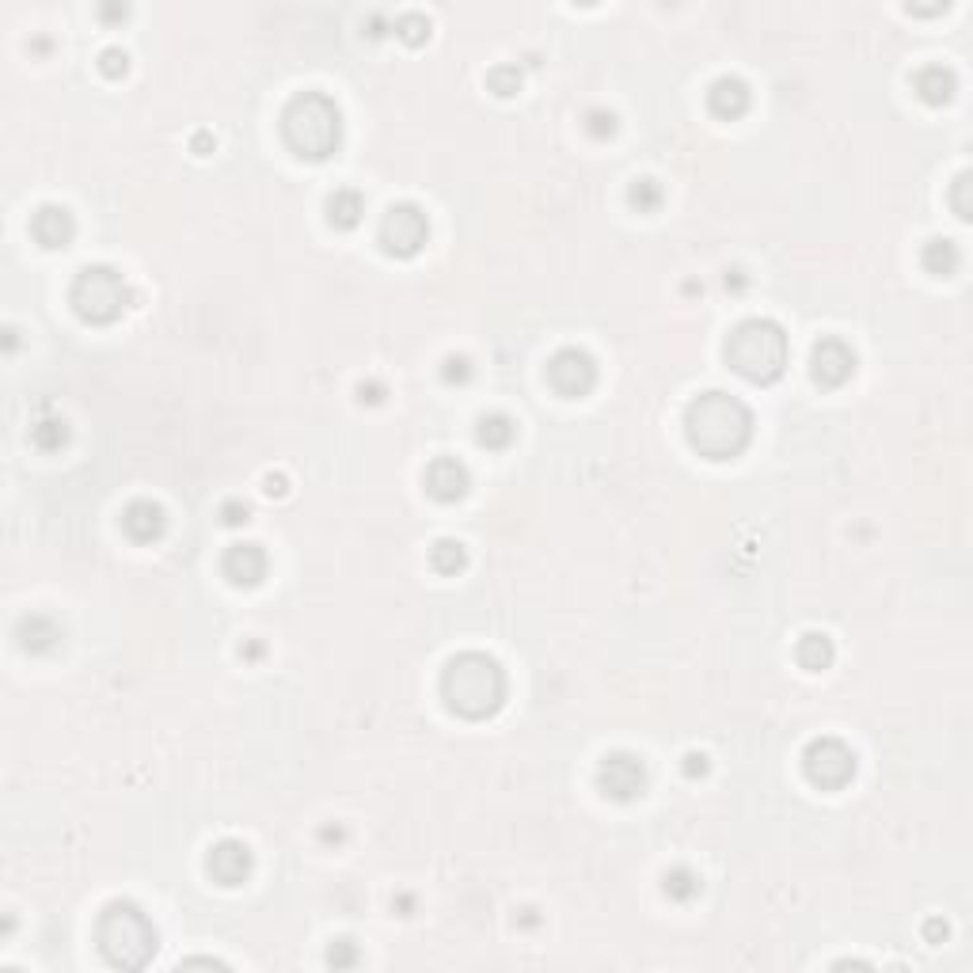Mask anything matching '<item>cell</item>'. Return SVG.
Listing matches in <instances>:
<instances>
[{
    "mask_svg": "<svg viewBox=\"0 0 973 973\" xmlns=\"http://www.w3.org/2000/svg\"><path fill=\"white\" fill-rule=\"evenodd\" d=\"M164 529H168V514L153 498H137V502H130L122 510V533L130 536L134 544H153V540L164 536Z\"/></svg>",
    "mask_w": 973,
    "mask_h": 973,
    "instance_id": "cell-16",
    "label": "cell"
},
{
    "mask_svg": "<svg viewBox=\"0 0 973 973\" xmlns=\"http://www.w3.org/2000/svg\"><path fill=\"white\" fill-rule=\"evenodd\" d=\"M791 362L787 331L768 316L742 320L726 335V365L749 384H776Z\"/></svg>",
    "mask_w": 973,
    "mask_h": 973,
    "instance_id": "cell-4",
    "label": "cell"
},
{
    "mask_svg": "<svg viewBox=\"0 0 973 973\" xmlns=\"http://www.w3.org/2000/svg\"><path fill=\"white\" fill-rule=\"evenodd\" d=\"M217 517H221V525L236 529V525H248L251 521V506L248 502H240V498H225L221 510H217Z\"/></svg>",
    "mask_w": 973,
    "mask_h": 973,
    "instance_id": "cell-35",
    "label": "cell"
},
{
    "mask_svg": "<svg viewBox=\"0 0 973 973\" xmlns=\"http://www.w3.org/2000/svg\"><path fill=\"white\" fill-rule=\"evenodd\" d=\"M96 943L115 970H145L156 954V928L137 901H111L96 920Z\"/></svg>",
    "mask_w": 973,
    "mask_h": 973,
    "instance_id": "cell-5",
    "label": "cell"
},
{
    "mask_svg": "<svg viewBox=\"0 0 973 973\" xmlns=\"http://www.w3.org/2000/svg\"><path fill=\"white\" fill-rule=\"evenodd\" d=\"M597 787L612 802H635L647 791V764L635 753H609L597 768Z\"/></svg>",
    "mask_w": 973,
    "mask_h": 973,
    "instance_id": "cell-10",
    "label": "cell"
},
{
    "mask_svg": "<svg viewBox=\"0 0 973 973\" xmlns=\"http://www.w3.org/2000/svg\"><path fill=\"white\" fill-rule=\"evenodd\" d=\"M221 571H225V578H229L232 586L251 590V586H259L267 578L270 559L263 552V544H232L229 552H225V559H221Z\"/></svg>",
    "mask_w": 973,
    "mask_h": 973,
    "instance_id": "cell-14",
    "label": "cell"
},
{
    "mask_svg": "<svg viewBox=\"0 0 973 973\" xmlns=\"http://www.w3.org/2000/svg\"><path fill=\"white\" fill-rule=\"evenodd\" d=\"M662 890H666L669 901H692V897H700V890H704V882H700V875L692 871V867H669L666 878H662Z\"/></svg>",
    "mask_w": 973,
    "mask_h": 973,
    "instance_id": "cell-25",
    "label": "cell"
},
{
    "mask_svg": "<svg viewBox=\"0 0 973 973\" xmlns=\"http://www.w3.org/2000/svg\"><path fill=\"white\" fill-rule=\"evenodd\" d=\"M970 172H962L958 179H954V187H951V206H954V213L962 217V221H970L973 217V206H970Z\"/></svg>",
    "mask_w": 973,
    "mask_h": 973,
    "instance_id": "cell-33",
    "label": "cell"
},
{
    "mask_svg": "<svg viewBox=\"0 0 973 973\" xmlns=\"http://www.w3.org/2000/svg\"><path fill=\"white\" fill-rule=\"evenodd\" d=\"M521 84H525V73H521L517 65H495V69L487 73V88H491L498 99H514L517 92H521Z\"/></svg>",
    "mask_w": 973,
    "mask_h": 973,
    "instance_id": "cell-29",
    "label": "cell"
},
{
    "mask_svg": "<svg viewBox=\"0 0 973 973\" xmlns=\"http://www.w3.org/2000/svg\"><path fill=\"white\" fill-rule=\"evenodd\" d=\"M441 381L445 384H468L472 381V362L464 354H449L445 365H441Z\"/></svg>",
    "mask_w": 973,
    "mask_h": 973,
    "instance_id": "cell-34",
    "label": "cell"
},
{
    "mask_svg": "<svg viewBox=\"0 0 973 973\" xmlns=\"http://www.w3.org/2000/svg\"><path fill=\"white\" fill-rule=\"evenodd\" d=\"M320 837H324V840H335V844H339V840H343V829H324Z\"/></svg>",
    "mask_w": 973,
    "mask_h": 973,
    "instance_id": "cell-46",
    "label": "cell"
},
{
    "mask_svg": "<svg viewBox=\"0 0 973 973\" xmlns=\"http://www.w3.org/2000/svg\"><path fill=\"white\" fill-rule=\"evenodd\" d=\"M517 438V422L506 415V411H491V415H483V419L476 422V441L483 445V449H491V453H502V449H510Z\"/></svg>",
    "mask_w": 973,
    "mask_h": 973,
    "instance_id": "cell-21",
    "label": "cell"
},
{
    "mask_svg": "<svg viewBox=\"0 0 973 973\" xmlns=\"http://www.w3.org/2000/svg\"><path fill=\"white\" fill-rule=\"evenodd\" d=\"M365 217V198L354 187H339L327 194V225L339 232L358 229Z\"/></svg>",
    "mask_w": 973,
    "mask_h": 973,
    "instance_id": "cell-20",
    "label": "cell"
},
{
    "mask_svg": "<svg viewBox=\"0 0 973 973\" xmlns=\"http://www.w3.org/2000/svg\"><path fill=\"white\" fill-rule=\"evenodd\" d=\"M263 491H267L270 498H286L289 495V479L282 476V472H270V476L263 479Z\"/></svg>",
    "mask_w": 973,
    "mask_h": 973,
    "instance_id": "cell-38",
    "label": "cell"
},
{
    "mask_svg": "<svg viewBox=\"0 0 973 973\" xmlns=\"http://www.w3.org/2000/svg\"><path fill=\"white\" fill-rule=\"evenodd\" d=\"M422 483H426V495L434 498V502H445V506H449V502H460V498L468 495L472 472H468L457 457H438L430 468H426Z\"/></svg>",
    "mask_w": 973,
    "mask_h": 973,
    "instance_id": "cell-13",
    "label": "cell"
},
{
    "mask_svg": "<svg viewBox=\"0 0 973 973\" xmlns=\"http://www.w3.org/2000/svg\"><path fill=\"white\" fill-rule=\"evenodd\" d=\"M358 400L362 403H381L384 400V384L381 381H369V384H358Z\"/></svg>",
    "mask_w": 973,
    "mask_h": 973,
    "instance_id": "cell-39",
    "label": "cell"
},
{
    "mask_svg": "<svg viewBox=\"0 0 973 973\" xmlns=\"http://www.w3.org/2000/svg\"><path fill=\"white\" fill-rule=\"evenodd\" d=\"M130 301H134V293H130V286H126V278H122L115 267H107V263L84 267L77 278H73V289H69V305H73V312L92 327L115 324L118 316L130 308Z\"/></svg>",
    "mask_w": 973,
    "mask_h": 973,
    "instance_id": "cell-6",
    "label": "cell"
},
{
    "mask_svg": "<svg viewBox=\"0 0 973 973\" xmlns=\"http://www.w3.org/2000/svg\"><path fill=\"white\" fill-rule=\"evenodd\" d=\"M913 92L928 107H943L958 92V77H954V69H947V65H924V69L913 73Z\"/></svg>",
    "mask_w": 973,
    "mask_h": 973,
    "instance_id": "cell-18",
    "label": "cell"
},
{
    "mask_svg": "<svg viewBox=\"0 0 973 973\" xmlns=\"http://www.w3.org/2000/svg\"><path fill=\"white\" fill-rule=\"evenodd\" d=\"M802 768H806V780L821 787V791H840L848 787L856 776V753L840 738H814L802 753Z\"/></svg>",
    "mask_w": 973,
    "mask_h": 973,
    "instance_id": "cell-8",
    "label": "cell"
},
{
    "mask_svg": "<svg viewBox=\"0 0 973 973\" xmlns=\"http://www.w3.org/2000/svg\"><path fill=\"white\" fill-rule=\"evenodd\" d=\"M31 441L39 445L42 453H58V449L69 445V422L58 419V415H46V419L31 426Z\"/></svg>",
    "mask_w": 973,
    "mask_h": 973,
    "instance_id": "cell-26",
    "label": "cell"
},
{
    "mask_svg": "<svg viewBox=\"0 0 973 973\" xmlns=\"http://www.w3.org/2000/svg\"><path fill=\"white\" fill-rule=\"evenodd\" d=\"M951 935V928H947V920L943 916H932V920H924V943H943Z\"/></svg>",
    "mask_w": 973,
    "mask_h": 973,
    "instance_id": "cell-37",
    "label": "cell"
},
{
    "mask_svg": "<svg viewBox=\"0 0 973 973\" xmlns=\"http://www.w3.org/2000/svg\"><path fill=\"white\" fill-rule=\"evenodd\" d=\"M99 73L107 80H122L126 73H130V54L126 50H118V46H107V50H99Z\"/></svg>",
    "mask_w": 973,
    "mask_h": 973,
    "instance_id": "cell-32",
    "label": "cell"
},
{
    "mask_svg": "<svg viewBox=\"0 0 973 973\" xmlns=\"http://www.w3.org/2000/svg\"><path fill=\"white\" fill-rule=\"evenodd\" d=\"M396 905H400V909H403V916H411V905H415V901H411V897L403 894V897H396Z\"/></svg>",
    "mask_w": 973,
    "mask_h": 973,
    "instance_id": "cell-45",
    "label": "cell"
},
{
    "mask_svg": "<svg viewBox=\"0 0 973 973\" xmlns=\"http://www.w3.org/2000/svg\"><path fill=\"white\" fill-rule=\"evenodd\" d=\"M16 639H20V647L27 654H50L61 643V624L50 620V616H42V612H31V616H23L16 624Z\"/></svg>",
    "mask_w": 973,
    "mask_h": 973,
    "instance_id": "cell-19",
    "label": "cell"
},
{
    "mask_svg": "<svg viewBox=\"0 0 973 973\" xmlns=\"http://www.w3.org/2000/svg\"><path fill=\"white\" fill-rule=\"evenodd\" d=\"M616 130H620V122H616L612 111H605V107L586 111V134H590L593 141H609V137H616Z\"/></svg>",
    "mask_w": 973,
    "mask_h": 973,
    "instance_id": "cell-30",
    "label": "cell"
},
{
    "mask_svg": "<svg viewBox=\"0 0 973 973\" xmlns=\"http://www.w3.org/2000/svg\"><path fill=\"white\" fill-rule=\"evenodd\" d=\"M206 871H210V878L217 886H244L251 878V871H255V856H251V848L244 840L225 837L210 848Z\"/></svg>",
    "mask_w": 973,
    "mask_h": 973,
    "instance_id": "cell-11",
    "label": "cell"
},
{
    "mask_svg": "<svg viewBox=\"0 0 973 973\" xmlns=\"http://www.w3.org/2000/svg\"><path fill=\"white\" fill-rule=\"evenodd\" d=\"M662 202H666V191H662V183L650 179V175L635 179V183L628 187V206L635 213H658L662 210Z\"/></svg>",
    "mask_w": 973,
    "mask_h": 973,
    "instance_id": "cell-27",
    "label": "cell"
},
{
    "mask_svg": "<svg viewBox=\"0 0 973 973\" xmlns=\"http://www.w3.org/2000/svg\"><path fill=\"white\" fill-rule=\"evenodd\" d=\"M392 31L407 46H422V42H430V35H434V23H430V16H422V12H403V16H396Z\"/></svg>",
    "mask_w": 973,
    "mask_h": 973,
    "instance_id": "cell-28",
    "label": "cell"
},
{
    "mask_svg": "<svg viewBox=\"0 0 973 973\" xmlns=\"http://www.w3.org/2000/svg\"><path fill=\"white\" fill-rule=\"evenodd\" d=\"M856 373V350L844 343V339H821L810 354V377L821 384V388H840V384L852 381Z\"/></svg>",
    "mask_w": 973,
    "mask_h": 973,
    "instance_id": "cell-12",
    "label": "cell"
},
{
    "mask_svg": "<svg viewBox=\"0 0 973 973\" xmlns=\"http://www.w3.org/2000/svg\"><path fill=\"white\" fill-rule=\"evenodd\" d=\"M681 772H685L688 780H704L707 772H711V757L700 753V749H692V753H685V761H681Z\"/></svg>",
    "mask_w": 973,
    "mask_h": 973,
    "instance_id": "cell-36",
    "label": "cell"
},
{
    "mask_svg": "<svg viewBox=\"0 0 973 973\" xmlns=\"http://www.w3.org/2000/svg\"><path fill=\"white\" fill-rule=\"evenodd\" d=\"M548 384L563 400H582L590 396L593 384H597V362H593L590 350L582 346H563L548 358Z\"/></svg>",
    "mask_w": 973,
    "mask_h": 973,
    "instance_id": "cell-9",
    "label": "cell"
},
{
    "mask_svg": "<svg viewBox=\"0 0 973 973\" xmlns=\"http://www.w3.org/2000/svg\"><path fill=\"white\" fill-rule=\"evenodd\" d=\"M194 966H206V970H229L225 962H217V958H183L179 962V970H194Z\"/></svg>",
    "mask_w": 973,
    "mask_h": 973,
    "instance_id": "cell-40",
    "label": "cell"
},
{
    "mask_svg": "<svg viewBox=\"0 0 973 973\" xmlns=\"http://www.w3.org/2000/svg\"><path fill=\"white\" fill-rule=\"evenodd\" d=\"M358 943L350 939V935H343V939H335L331 947H327V966L331 970H350V966H358Z\"/></svg>",
    "mask_w": 973,
    "mask_h": 973,
    "instance_id": "cell-31",
    "label": "cell"
},
{
    "mask_svg": "<svg viewBox=\"0 0 973 973\" xmlns=\"http://www.w3.org/2000/svg\"><path fill=\"white\" fill-rule=\"evenodd\" d=\"M377 240H381L384 255H392V259H415L426 248V240H430V217L415 202H396V206L384 210Z\"/></svg>",
    "mask_w": 973,
    "mask_h": 973,
    "instance_id": "cell-7",
    "label": "cell"
},
{
    "mask_svg": "<svg viewBox=\"0 0 973 973\" xmlns=\"http://www.w3.org/2000/svg\"><path fill=\"white\" fill-rule=\"evenodd\" d=\"M920 263H924V270H928L932 278H951L954 270L962 267V251H958V244L947 240V236H935V240H928L924 251H920Z\"/></svg>",
    "mask_w": 973,
    "mask_h": 973,
    "instance_id": "cell-22",
    "label": "cell"
},
{
    "mask_svg": "<svg viewBox=\"0 0 973 973\" xmlns=\"http://www.w3.org/2000/svg\"><path fill=\"white\" fill-rule=\"evenodd\" d=\"M726 289H734V293H742L745 289V270H726Z\"/></svg>",
    "mask_w": 973,
    "mask_h": 973,
    "instance_id": "cell-43",
    "label": "cell"
},
{
    "mask_svg": "<svg viewBox=\"0 0 973 973\" xmlns=\"http://www.w3.org/2000/svg\"><path fill=\"white\" fill-rule=\"evenodd\" d=\"M749 103H753V92H749V84L742 77H719L707 88V111L715 118H723V122L742 118L749 111Z\"/></svg>",
    "mask_w": 973,
    "mask_h": 973,
    "instance_id": "cell-17",
    "label": "cell"
},
{
    "mask_svg": "<svg viewBox=\"0 0 973 973\" xmlns=\"http://www.w3.org/2000/svg\"><path fill=\"white\" fill-rule=\"evenodd\" d=\"M240 658H248V662H255V658H263V643H255V639H248V643L240 647Z\"/></svg>",
    "mask_w": 973,
    "mask_h": 973,
    "instance_id": "cell-44",
    "label": "cell"
},
{
    "mask_svg": "<svg viewBox=\"0 0 973 973\" xmlns=\"http://www.w3.org/2000/svg\"><path fill=\"white\" fill-rule=\"evenodd\" d=\"M99 16H103V20H126V16H130V8H126V4H103V8H99Z\"/></svg>",
    "mask_w": 973,
    "mask_h": 973,
    "instance_id": "cell-41",
    "label": "cell"
},
{
    "mask_svg": "<svg viewBox=\"0 0 973 973\" xmlns=\"http://www.w3.org/2000/svg\"><path fill=\"white\" fill-rule=\"evenodd\" d=\"M795 658H799L802 669H810V673H821V669L833 666V658H837V647H833V639L825 635V631H806L799 639V647H795Z\"/></svg>",
    "mask_w": 973,
    "mask_h": 973,
    "instance_id": "cell-23",
    "label": "cell"
},
{
    "mask_svg": "<svg viewBox=\"0 0 973 973\" xmlns=\"http://www.w3.org/2000/svg\"><path fill=\"white\" fill-rule=\"evenodd\" d=\"M213 145H217V141H213V134H194V141H191V149L198 156H206L213 149Z\"/></svg>",
    "mask_w": 973,
    "mask_h": 973,
    "instance_id": "cell-42",
    "label": "cell"
},
{
    "mask_svg": "<svg viewBox=\"0 0 973 973\" xmlns=\"http://www.w3.org/2000/svg\"><path fill=\"white\" fill-rule=\"evenodd\" d=\"M31 236H35V244H42L46 251H61L73 244V236H77V221H73V213L65 210V206H42V210H35V217H31Z\"/></svg>",
    "mask_w": 973,
    "mask_h": 973,
    "instance_id": "cell-15",
    "label": "cell"
},
{
    "mask_svg": "<svg viewBox=\"0 0 973 973\" xmlns=\"http://www.w3.org/2000/svg\"><path fill=\"white\" fill-rule=\"evenodd\" d=\"M282 141L297 160L324 164L343 145V111L324 92H297L282 111Z\"/></svg>",
    "mask_w": 973,
    "mask_h": 973,
    "instance_id": "cell-3",
    "label": "cell"
},
{
    "mask_svg": "<svg viewBox=\"0 0 973 973\" xmlns=\"http://www.w3.org/2000/svg\"><path fill=\"white\" fill-rule=\"evenodd\" d=\"M685 438L707 460L742 457L753 441V411L730 392H704L688 403Z\"/></svg>",
    "mask_w": 973,
    "mask_h": 973,
    "instance_id": "cell-1",
    "label": "cell"
},
{
    "mask_svg": "<svg viewBox=\"0 0 973 973\" xmlns=\"http://www.w3.org/2000/svg\"><path fill=\"white\" fill-rule=\"evenodd\" d=\"M430 567L438 574H445V578H453V574H460L468 567V548L460 540H453V536H441L438 544L430 548Z\"/></svg>",
    "mask_w": 973,
    "mask_h": 973,
    "instance_id": "cell-24",
    "label": "cell"
},
{
    "mask_svg": "<svg viewBox=\"0 0 973 973\" xmlns=\"http://www.w3.org/2000/svg\"><path fill=\"white\" fill-rule=\"evenodd\" d=\"M441 700L460 719L483 723L506 704V669L483 650H460L441 669Z\"/></svg>",
    "mask_w": 973,
    "mask_h": 973,
    "instance_id": "cell-2",
    "label": "cell"
}]
</instances>
